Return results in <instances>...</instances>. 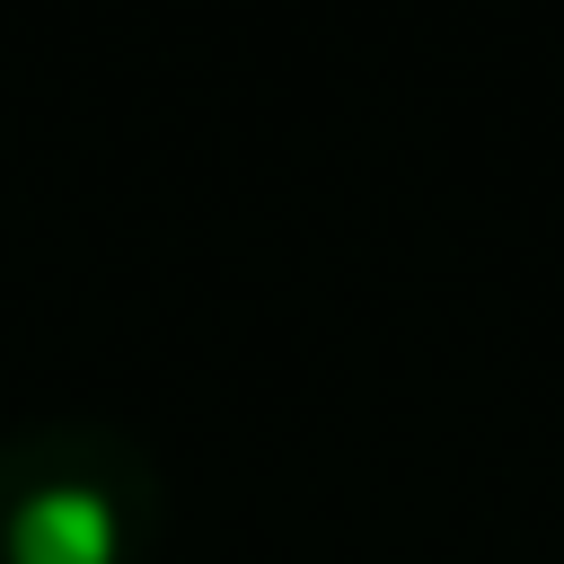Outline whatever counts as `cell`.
<instances>
[{
	"label": "cell",
	"mask_w": 564,
	"mask_h": 564,
	"mask_svg": "<svg viewBox=\"0 0 564 564\" xmlns=\"http://www.w3.org/2000/svg\"><path fill=\"white\" fill-rule=\"evenodd\" d=\"M150 458L106 423H35L0 441V564H123L150 520Z\"/></svg>",
	"instance_id": "6da1fadb"
}]
</instances>
